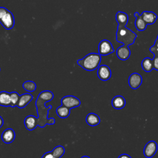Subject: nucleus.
Segmentation results:
<instances>
[{"instance_id": "34", "label": "nucleus", "mask_w": 158, "mask_h": 158, "mask_svg": "<svg viewBox=\"0 0 158 158\" xmlns=\"http://www.w3.org/2000/svg\"><path fill=\"white\" fill-rule=\"evenodd\" d=\"M0 71H1V68H0Z\"/></svg>"}, {"instance_id": "17", "label": "nucleus", "mask_w": 158, "mask_h": 158, "mask_svg": "<svg viewBox=\"0 0 158 158\" xmlns=\"http://www.w3.org/2000/svg\"><path fill=\"white\" fill-rule=\"evenodd\" d=\"M86 123L91 127H95L99 124L101 119L95 113H89L86 117Z\"/></svg>"}, {"instance_id": "1", "label": "nucleus", "mask_w": 158, "mask_h": 158, "mask_svg": "<svg viewBox=\"0 0 158 158\" xmlns=\"http://www.w3.org/2000/svg\"><path fill=\"white\" fill-rule=\"evenodd\" d=\"M54 96L53 93L49 90L43 91L38 96L35 105L38 114V125L41 128H44L46 124L53 125L55 123V119L54 118H48L49 110L52 108V106H45V104L51 101Z\"/></svg>"}, {"instance_id": "14", "label": "nucleus", "mask_w": 158, "mask_h": 158, "mask_svg": "<svg viewBox=\"0 0 158 158\" xmlns=\"http://www.w3.org/2000/svg\"><path fill=\"white\" fill-rule=\"evenodd\" d=\"M141 16L147 25H152L154 23L157 19L156 14L151 11H143L141 13Z\"/></svg>"}, {"instance_id": "22", "label": "nucleus", "mask_w": 158, "mask_h": 158, "mask_svg": "<svg viewBox=\"0 0 158 158\" xmlns=\"http://www.w3.org/2000/svg\"><path fill=\"white\" fill-rule=\"evenodd\" d=\"M23 88L28 92H33L36 88V83L33 81H26L22 85Z\"/></svg>"}, {"instance_id": "27", "label": "nucleus", "mask_w": 158, "mask_h": 158, "mask_svg": "<svg viewBox=\"0 0 158 158\" xmlns=\"http://www.w3.org/2000/svg\"><path fill=\"white\" fill-rule=\"evenodd\" d=\"M8 10H9L4 7H0V20L3 17V15L7 12Z\"/></svg>"}, {"instance_id": "23", "label": "nucleus", "mask_w": 158, "mask_h": 158, "mask_svg": "<svg viewBox=\"0 0 158 158\" xmlns=\"http://www.w3.org/2000/svg\"><path fill=\"white\" fill-rule=\"evenodd\" d=\"M51 152L56 158H60L64 154L65 149L62 146L59 145L55 147Z\"/></svg>"}, {"instance_id": "20", "label": "nucleus", "mask_w": 158, "mask_h": 158, "mask_svg": "<svg viewBox=\"0 0 158 158\" xmlns=\"http://www.w3.org/2000/svg\"><path fill=\"white\" fill-rule=\"evenodd\" d=\"M141 67L146 72H150L153 69V60L149 57H145L141 61Z\"/></svg>"}, {"instance_id": "13", "label": "nucleus", "mask_w": 158, "mask_h": 158, "mask_svg": "<svg viewBox=\"0 0 158 158\" xmlns=\"http://www.w3.org/2000/svg\"><path fill=\"white\" fill-rule=\"evenodd\" d=\"M33 98V95L28 93H24V94H22V95H20V98H19L17 107H18L20 109L25 107L31 102Z\"/></svg>"}, {"instance_id": "29", "label": "nucleus", "mask_w": 158, "mask_h": 158, "mask_svg": "<svg viewBox=\"0 0 158 158\" xmlns=\"http://www.w3.org/2000/svg\"><path fill=\"white\" fill-rule=\"evenodd\" d=\"M117 158H131V157L127 154H122Z\"/></svg>"}, {"instance_id": "33", "label": "nucleus", "mask_w": 158, "mask_h": 158, "mask_svg": "<svg viewBox=\"0 0 158 158\" xmlns=\"http://www.w3.org/2000/svg\"><path fill=\"white\" fill-rule=\"evenodd\" d=\"M157 39H158V35H157Z\"/></svg>"}, {"instance_id": "3", "label": "nucleus", "mask_w": 158, "mask_h": 158, "mask_svg": "<svg viewBox=\"0 0 158 158\" xmlns=\"http://www.w3.org/2000/svg\"><path fill=\"white\" fill-rule=\"evenodd\" d=\"M136 34L126 27L117 26L116 31V40L125 46H130L135 43Z\"/></svg>"}, {"instance_id": "10", "label": "nucleus", "mask_w": 158, "mask_h": 158, "mask_svg": "<svg viewBox=\"0 0 158 158\" xmlns=\"http://www.w3.org/2000/svg\"><path fill=\"white\" fill-rule=\"evenodd\" d=\"M15 138V133L12 128H9L5 129L1 135V139L6 144L12 143Z\"/></svg>"}, {"instance_id": "19", "label": "nucleus", "mask_w": 158, "mask_h": 158, "mask_svg": "<svg viewBox=\"0 0 158 158\" xmlns=\"http://www.w3.org/2000/svg\"><path fill=\"white\" fill-rule=\"evenodd\" d=\"M115 19L118 26L126 27L128 20V16L125 12L118 11L115 15Z\"/></svg>"}, {"instance_id": "4", "label": "nucleus", "mask_w": 158, "mask_h": 158, "mask_svg": "<svg viewBox=\"0 0 158 158\" xmlns=\"http://www.w3.org/2000/svg\"><path fill=\"white\" fill-rule=\"evenodd\" d=\"M60 102L62 105L68 107L70 109L78 107L81 104L80 99L77 97L72 95H68L63 97L61 99Z\"/></svg>"}, {"instance_id": "28", "label": "nucleus", "mask_w": 158, "mask_h": 158, "mask_svg": "<svg viewBox=\"0 0 158 158\" xmlns=\"http://www.w3.org/2000/svg\"><path fill=\"white\" fill-rule=\"evenodd\" d=\"M43 158H56L52 154L51 151H48L45 152L43 156H42Z\"/></svg>"}, {"instance_id": "30", "label": "nucleus", "mask_w": 158, "mask_h": 158, "mask_svg": "<svg viewBox=\"0 0 158 158\" xmlns=\"http://www.w3.org/2000/svg\"><path fill=\"white\" fill-rule=\"evenodd\" d=\"M4 124V120L3 118L0 116V128L2 127V126Z\"/></svg>"}, {"instance_id": "15", "label": "nucleus", "mask_w": 158, "mask_h": 158, "mask_svg": "<svg viewBox=\"0 0 158 158\" xmlns=\"http://www.w3.org/2000/svg\"><path fill=\"white\" fill-rule=\"evenodd\" d=\"M112 106L115 109H123L126 105V101L123 96L121 95H117L114 96L111 101Z\"/></svg>"}, {"instance_id": "7", "label": "nucleus", "mask_w": 158, "mask_h": 158, "mask_svg": "<svg viewBox=\"0 0 158 158\" xmlns=\"http://www.w3.org/2000/svg\"><path fill=\"white\" fill-rule=\"evenodd\" d=\"M128 82L131 88L136 89L141 85L143 82V78L139 73L134 72L129 76Z\"/></svg>"}, {"instance_id": "16", "label": "nucleus", "mask_w": 158, "mask_h": 158, "mask_svg": "<svg viewBox=\"0 0 158 158\" xmlns=\"http://www.w3.org/2000/svg\"><path fill=\"white\" fill-rule=\"evenodd\" d=\"M135 17H136V20H135V27L137 30L138 31H144L146 29L147 27V23L144 21L143 18L141 17V15L139 14V12H136L134 14Z\"/></svg>"}, {"instance_id": "26", "label": "nucleus", "mask_w": 158, "mask_h": 158, "mask_svg": "<svg viewBox=\"0 0 158 158\" xmlns=\"http://www.w3.org/2000/svg\"><path fill=\"white\" fill-rule=\"evenodd\" d=\"M153 69L158 70V56H154L153 58Z\"/></svg>"}, {"instance_id": "32", "label": "nucleus", "mask_w": 158, "mask_h": 158, "mask_svg": "<svg viewBox=\"0 0 158 158\" xmlns=\"http://www.w3.org/2000/svg\"><path fill=\"white\" fill-rule=\"evenodd\" d=\"M81 158H90V157L87 156H82Z\"/></svg>"}, {"instance_id": "8", "label": "nucleus", "mask_w": 158, "mask_h": 158, "mask_svg": "<svg viewBox=\"0 0 158 158\" xmlns=\"http://www.w3.org/2000/svg\"><path fill=\"white\" fill-rule=\"evenodd\" d=\"M157 151V144L155 141H149L144 146L143 153L146 157H152Z\"/></svg>"}, {"instance_id": "25", "label": "nucleus", "mask_w": 158, "mask_h": 158, "mask_svg": "<svg viewBox=\"0 0 158 158\" xmlns=\"http://www.w3.org/2000/svg\"><path fill=\"white\" fill-rule=\"evenodd\" d=\"M149 51L154 54V56H158V48H157L155 45L152 46L149 48Z\"/></svg>"}, {"instance_id": "2", "label": "nucleus", "mask_w": 158, "mask_h": 158, "mask_svg": "<svg viewBox=\"0 0 158 158\" xmlns=\"http://www.w3.org/2000/svg\"><path fill=\"white\" fill-rule=\"evenodd\" d=\"M101 61V56L99 53L91 52L83 58L77 60V64L84 70L93 71L98 68Z\"/></svg>"}, {"instance_id": "35", "label": "nucleus", "mask_w": 158, "mask_h": 158, "mask_svg": "<svg viewBox=\"0 0 158 158\" xmlns=\"http://www.w3.org/2000/svg\"><path fill=\"white\" fill-rule=\"evenodd\" d=\"M41 158H43V157H41Z\"/></svg>"}, {"instance_id": "11", "label": "nucleus", "mask_w": 158, "mask_h": 158, "mask_svg": "<svg viewBox=\"0 0 158 158\" xmlns=\"http://www.w3.org/2000/svg\"><path fill=\"white\" fill-rule=\"evenodd\" d=\"M116 54L119 59L122 60H126L130 57L131 55V51L128 46L123 45L117 48L116 51Z\"/></svg>"}, {"instance_id": "12", "label": "nucleus", "mask_w": 158, "mask_h": 158, "mask_svg": "<svg viewBox=\"0 0 158 158\" xmlns=\"http://www.w3.org/2000/svg\"><path fill=\"white\" fill-rule=\"evenodd\" d=\"M24 125L25 128L30 131L35 130L38 125V117L32 115L26 117L24 119Z\"/></svg>"}, {"instance_id": "6", "label": "nucleus", "mask_w": 158, "mask_h": 158, "mask_svg": "<svg viewBox=\"0 0 158 158\" xmlns=\"http://www.w3.org/2000/svg\"><path fill=\"white\" fill-rule=\"evenodd\" d=\"M0 23L5 29H12L15 25V19L13 14L10 10H8L0 20Z\"/></svg>"}, {"instance_id": "31", "label": "nucleus", "mask_w": 158, "mask_h": 158, "mask_svg": "<svg viewBox=\"0 0 158 158\" xmlns=\"http://www.w3.org/2000/svg\"><path fill=\"white\" fill-rule=\"evenodd\" d=\"M154 45H155L157 48H158V39H157V40H156V41H155V43H154Z\"/></svg>"}, {"instance_id": "9", "label": "nucleus", "mask_w": 158, "mask_h": 158, "mask_svg": "<svg viewBox=\"0 0 158 158\" xmlns=\"http://www.w3.org/2000/svg\"><path fill=\"white\" fill-rule=\"evenodd\" d=\"M98 78L102 81H107L109 80L112 75V72L109 67L106 65H100L97 70Z\"/></svg>"}, {"instance_id": "18", "label": "nucleus", "mask_w": 158, "mask_h": 158, "mask_svg": "<svg viewBox=\"0 0 158 158\" xmlns=\"http://www.w3.org/2000/svg\"><path fill=\"white\" fill-rule=\"evenodd\" d=\"M0 106L4 107H11L10 93L2 91L0 92Z\"/></svg>"}, {"instance_id": "24", "label": "nucleus", "mask_w": 158, "mask_h": 158, "mask_svg": "<svg viewBox=\"0 0 158 158\" xmlns=\"http://www.w3.org/2000/svg\"><path fill=\"white\" fill-rule=\"evenodd\" d=\"M10 101H11V107H14L17 106V103L19 102V99L20 98V95L17 92H10Z\"/></svg>"}, {"instance_id": "21", "label": "nucleus", "mask_w": 158, "mask_h": 158, "mask_svg": "<svg viewBox=\"0 0 158 158\" xmlns=\"http://www.w3.org/2000/svg\"><path fill=\"white\" fill-rule=\"evenodd\" d=\"M56 114L61 118H67L70 115V109L61 104L57 108Z\"/></svg>"}, {"instance_id": "5", "label": "nucleus", "mask_w": 158, "mask_h": 158, "mask_svg": "<svg viewBox=\"0 0 158 158\" xmlns=\"http://www.w3.org/2000/svg\"><path fill=\"white\" fill-rule=\"evenodd\" d=\"M114 52L112 43L107 40H102L98 45V53L101 56H107Z\"/></svg>"}]
</instances>
